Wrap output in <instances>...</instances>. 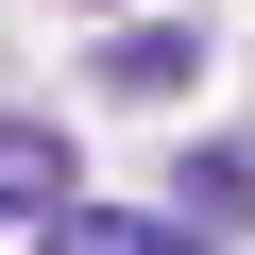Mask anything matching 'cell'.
Returning <instances> with one entry per match:
<instances>
[{
	"label": "cell",
	"mask_w": 255,
	"mask_h": 255,
	"mask_svg": "<svg viewBox=\"0 0 255 255\" xmlns=\"http://www.w3.org/2000/svg\"><path fill=\"white\" fill-rule=\"evenodd\" d=\"M187 68H204V34H187V17H170V34H119V51H102V85H119V102H170Z\"/></svg>",
	"instance_id": "3957f363"
},
{
	"label": "cell",
	"mask_w": 255,
	"mask_h": 255,
	"mask_svg": "<svg viewBox=\"0 0 255 255\" xmlns=\"http://www.w3.org/2000/svg\"><path fill=\"white\" fill-rule=\"evenodd\" d=\"M0 221H68V136L51 119H0Z\"/></svg>",
	"instance_id": "6da1fadb"
},
{
	"label": "cell",
	"mask_w": 255,
	"mask_h": 255,
	"mask_svg": "<svg viewBox=\"0 0 255 255\" xmlns=\"http://www.w3.org/2000/svg\"><path fill=\"white\" fill-rule=\"evenodd\" d=\"M34 255H204V238H170L136 204H68V221H34Z\"/></svg>",
	"instance_id": "7a4b0ae2"
},
{
	"label": "cell",
	"mask_w": 255,
	"mask_h": 255,
	"mask_svg": "<svg viewBox=\"0 0 255 255\" xmlns=\"http://www.w3.org/2000/svg\"><path fill=\"white\" fill-rule=\"evenodd\" d=\"M187 221L238 238V221H255V153H187Z\"/></svg>",
	"instance_id": "277c9868"
}]
</instances>
